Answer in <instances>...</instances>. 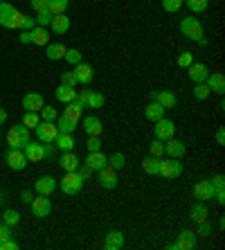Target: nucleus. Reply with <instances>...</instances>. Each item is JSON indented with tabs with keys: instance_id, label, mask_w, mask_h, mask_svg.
<instances>
[{
	"instance_id": "nucleus-1",
	"label": "nucleus",
	"mask_w": 225,
	"mask_h": 250,
	"mask_svg": "<svg viewBox=\"0 0 225 250\" xmlns=\"http://www.w3.org/2000/svg\"><path fill=\"white\" fill-rule=\"evenodd\" d=\"M23 16L25 14H20L14 5H9V2H0V25H2V27H7V29L20 27Z\"/></svg>"
},
{
	"instance_id": "nucleus-2",
	"label": "nucleus",
	"mask_w": 225,
	"mask_h": 250,
	"mask_svg": "<svg viewBox=\"0 0 225 250\" xmlns=\"http://www.w3.org/2000/svg\"><path fill=\"white\" fill-rule=\"evenodd\" d=\"M180 32H183V36H185V39H189V41H198L201 36H205L203 23L198 21V18H194V14L180 21Z\"/></svg>"
},
{
	"instance_id": "nucleus-3",
	"label": "nucleus",
	"mask_w": 225,
	"mask_h": 250,
	"mask_svg": "<svg viewBox=\"0 0 225 250\" xmlns=\"http://www.w3.org/2000/svg\"><path fill=\"white\" fill-rule=\"evenodd\" d=\"M29 140H32L29 138V128L25 124H18V126L7 131V145H9V149H23Z\"/></svg>"
},
{
	"instance_id": "nucleus-4",
	"label": "nucleus",
	"mask_w": 225,
	"mask_h": 250,
	"mask_svg": "<svg viewBox=\"0 0 225 250\" xmlns=\"http://www.w3.org/2000/svg\"><path fill=\"white\" fill-rule=\"evenodd\" d=\"M81 187H83V181L79 178L77 171H65V176L59 181V189L68 196H75V194L81 192Z\"/></svg>"
},
{
	"instance_id": "nucleus-5",
	"label": "nucleus",
	"mask_w": 225,
	"mask_h": 250,
	"mask_svg": "<svg viewBox=\"0 0 225 250\" xmlns=\"http://www.w3.org/2000/svg\"><path fill=\"white\" fill-rule=\"evenodd\" d=\"M183 174V165L178 163V158H167V160H162L160 158V165H158V176L162 178H178Z\"/></svg>"
},
{
	"instance_id": "nucleus-6",
	"label": "nucleus",
	"mask_w": 225,
	"mask_h": 250,
	"mask_svg": "<svg viewBox=\"0 0 225 250\" xmlns=\"http://www.w3.org/2000/svg\"><path fill=\"white\" fill-rule=\"evenodd\" d=\"M34 131H36L39 142H43V145H47V142H52V145H54V140H57V135H59L57 122H45V120H41L39 126H36Z\"/></svg>"
},
{
	"instance_id": "nucleus-7",
	"label": "nucleus",
	"mask_w": 225,
	"mask_h": 250,
	"mask_svg": "<svg viewBox=\"0 0 225 250\" xmlns=\"http://www.w3.org/2000/svg\"><path fill=\"white\" fill-rule=\"evenodd\" d=\"M156 126H153V135H156L160 142H167L169 138H173V133H176V124L171 122V120H167V117H160V120H156Z\"/></svg>"
},
{
	"instance_id": "nucleus-8",
	"label": "nucleus",
	"mask_w": 225,
	"mask_h": 250,
	"mask_svg": "<svg viewBox=\"0 0 225 250\" xmlns=\"http://www.w3.org/2000/svg\"><path fill=\"white\" fill-rule=\"evenodd\" d=\"M5 160H7V167L14 169V171H23L27 167V158H25L23 149H9Z\"/></svg>"
},
{
	"instance_id": "nucleus-9",
	"label": "nucleus",
	"mask_w": 225,
	"mask_h": 250,
	"mask_svg": "<svg viewBox=\"0 0 225 250\" xmlns=\"http://www.w3.org/2000/svg\"><path fill=\"white\" fill-rule=\"evenodd\" d=\"M187 75H189V79L194 83H205L209 70H207V65L201 63V61H191V63L187 65Z\"/></svg>"
},
{
	"instance_id": "nucleus-10",
	"label": "nucleus",
	"mask_w": 225,
	"mask_h": 250,
	"mask_svg": "<svg viewBox=\"0 0 225 250\" xmlns=\"http://www.w3.org/2000/svg\"><path fill=\"white\" fill-rule=\"evenodd\" d=\"M23 153H25V158H27V163H41V160H45L43 142H32V140H29L27 145L23 146Z\"/></svg>"
},
{
	"instance_id": "nucleus-11",
	"label": "nucleus",
	"mask_w": 225,
	"mask_h": 250,
	"mask_svg": "<svg viewBox=\"0 0 225 250\" xmlns=\"http://www.w3.org/2000/svg\"><path fill=\"white\" fill-rule=\"evenodd\" d=\"M97 174H99V185L104 187V189H115L117 187V169L106 165V167L99 169Z\"/></svg>"
},
{
	"instance_id": "nucleus-12",
	"label": "nucleus",
	"mask_w": 225,
	"mask_h": 250,
	"mask_svg": "<svg viewBox=\"0 0 225 250\" xmlns=\"http://www.w3.org/2000/svg\"><path fill=\"white\" fill-rule=\"evenodd\" d=\"M32 212H34V216H39V219H45V216H50V212H52V201L47 196H41L39 198H32Z\"/></svg>"
},
{
	"instance_id": "nucleus-13",
	"label": "nucleus",
	"mask_w": 225,
	"mask_h": 250,
	"mask_svg": "<svg viewBox=\"0 0 225 250\" xmlns=\"http://www.w3.org/2000/svg\"><path fill=\"white\" fill-rule=\"evenodd\" d=\"M34 189L41 196H50V194L57 189V178H52V176H41L39 181L34 183Z\"/></svg>"
},
{
	"instance_id": "nucleus-14",
	"label": "nucleus",
	"mask_w": 225,
	"mask_h": 250,
	"mask_svg": "<svg viewBox=\"0 0 225 250\" xmlns=\"http://www.w3.org/2000/svg\"><path fill=\"white\" fill-rule=\"evenodd\" d=\"M185 151H187V146H185V142L183 140H176V138H169L167 140V145H164V153H167L169 158H183L185 156Z\"/></svg>"
},
{
	"instance_id": "nucleus-15",
	"label": "nucleus",
	"mask_w": 225,
	"mask_h": 250,
	"mask_svg": "<svg viewBox=\"0 0 225 250\" xmlns=\"http://www.w3.org/2000/svg\"><path fill=\"white\" fill-rule=\"evenodd\" d=\"M75 75H77V79H79V83L88 86V83L95 79V70L90 63H83V61H81V63L75 65Z\"/></svg>"
},
{
	"instance_id": "nucleus-16",
	"label": "nucleus",
	"mask_w": 225,
	"mask_h": 250,
	"mask_svg": "<svg viewBox=\"0 0 225 250\" xmlns=\"http://www.w3.org/2000/svg\"><path fill=\"white\" fill-rule=\"evenodd\" d=\"M205 83H207V88L212 90V93H216V95L225 93V77L221 75V72H209L207 79H205Z\"/></svg>"
},
{
	"instance_id": "nucleus-17",
	"label": "nucleus",
	"mask_w": 225,
	"mask_h": 250,
	"mask_svg": "<svg viewBox=\"0 0 225 250\" xmlns=\"http://www.w3.org/2000/svg\"><path fill=\"white\" fill-rule=\"evenodd\" d=\"M86 165L93 169V171H99L102 167H106V165H108V156H106L104 151H90L86 156Z\"/></svg>"
},
{
	"instance_id": "nucleus-18",
	"label": "nucleus",
	"mask_w": 225,
	"mask_h": 250,
	"mask_svg": "<svg viewBox=\"0 0 225 250\" xmlns=\"http://www.w3.org/2000/svg\"><path fill=\"white\" fill-rule=\"evenodd\" d=\"M43 104H45V99H43L41 93H27L23 97V108L25 111H36L39 113L41 108H43Z\"/></svg>"
},
{
	"instance_id": "nucleus-19",
	"label": "nucleus",
	"mask_w": 225,
	"mask_h": 250,
	"mask_svg": "<svg viewBox=\"0 0 225 250\" xmlns=\"http://www.w3.org/2000/svg\"><path fill=\"white\" fill-rule=\"evenodd\" d=\"M194 196L198 198V201H212L214 198V187L209 181H198L196 185H194Z\"/></svg>"
},
{
	"instance_id": "nucleus-20",
	"label": "nucleus",
	"mask_w": 225,
	"mask_h": 250,
	"mask_svg": "<svg viewBox=\"0 0 225 250\" xmlns=\"http://www.w3.org/2000/svg\"><path fill=\"white\" fill-rule=\"evenodd\" d=\"M122 246H124V234H122L120 230H110V232H106V237H104V248L106 250H120Z\"/></svg>"
},
{
	"instance_id": "nucleus-21",
	"label": "nucleus",
	"mask_w": 225,
	"mask_h": 250,
	"mask_svg": "<svg viewBox=\"0 0 225 250\" xmlns=\"http://www.w3.org/2000/svg\"><path fill=\"white\" fill-rule=\"evenodd\" d=\"M83 131H86L88 135H102L104 133V124H102V120L95 115H88L86 120H83Z\"/></svg>"
},
{
	"instance_id": "nucleus-22",
	"label": "nucleus",
	"mask_w": 225,
	"mask_h": 250,
	"mask_svg": "<svg viewBox=\"0 0 225 250\" xmlns=\"http://www.w3.org/2000/svg\"><path fill=\"white\" fill-rule=\"evenodd\" d=\"M54 95H57V99L61 102V104H70V102H75L77 99V90L72 86H65V83H59V88L54 90Z\"/></svg>"
},
{
	"instance_id": "nucleus-23",
	"label": "nucleus",
	"mask_w": 225,
	"mask_h": 250,
	"mask_svg": "<svg viewBox=\"0 0 225 250\" xmlns=\"http://www.w3.org/2000/svg\"><path fill=\"white\" fill-rule=\"evenodd\" d=\"M50 29H52L54 34H65L70 29V18L65 14H59V16H52L50 21Z\"/></svg>"
},
{
	"instance_id": "nucleus-24",
	"label": "nucleus",
	"mask_w": 225,
	"mask_h": 250,
	"mask_svg": "<svg viewBox=\"0 0 225 250\" xmlns=\"http://www.w3.org/2000/svg\"><path fill=\"white\" fill-rule=\"evenodd\" d=\"M207 205H205V201H198V203H194L191 205V209H189V219L194 223H201V221H205L207 219Z\"/></svg>"
},
{
	"instance_id": "nucleus-25",
	"label": "nucleus",
	"mask_w": 225,
	"mask_h": 250,
	"mask_svg": "<svg viewBox=\"0 0 225 250\" xmlns=\"http://www.w3.org/2000/svg\"><path fill=\"white\" fill-rule=\"evenodd\" d=\"M61 167H63V171H77V167H79V158H77L75 151H63V156H61Z\"/></svg>"
},
{
	"instance_id": "nucleus-26",
	"label": "nucleus",
	"mask_w": 225,
	"mask_h": 250,
	"mask_svg": "<svg viewBox=\"0 0 225 250\" xmlns=\"http://www.w3.org/2000/svg\"><path fill=\"white\" fill-rule=\"evenodd\" d=\"M81 113H83V108H81L77 102H70V104H65V111L61 113V115H63L65 120H70V122H77V124H79Z\"/></svg>"
},
{
	"instance_id": "nucleus-27",
	"label": "nucleus",
	"mask_w": 225,
	"mask_h": 250,
	"mask_svg": "<svg viewBox=\"0 0 225 250\" xmlns=\"http://www.w3.org/2000/svg\"><path fill=\"white\" fill-rule=\"evenodd\" d=\"M54 145L61 149V151H75V138H72V133H59L57 140H54Z\"/></svg>"
},
{
	"instance_id": "nucleus-28",
	"label": "nucleus",
	"mask_w": 225,
	"mask_h": 250,
	"mask_svg": "<svg viewBox=\"0 0 225 250\" xmlns=\"http://www.w3.org/2000/svg\"><path fill=\"white\" fill-rule=\"evenodd\" d=\"M65 50H68V47L63 45V43H47V59H50V61H61V59H63V54H65Z\"/></svg>"
},
{
	"instance_id": "nucleus-29",
	"label": "nucleus",
	"mask_w": 225,
	"mask_h": 250,
	"mask_svg": "<svg viewBox=\"0 0 225 250\" xmlns=\"http://www.w3.org/2000/svg\"><path fill=\"white\" fill-rule=\"evenodd\" d=\"M156 102L167 111V108H173V106H176V95H173L171 90H160V93L156 95Z\"/></svg>"
},
{
	"instance_id": "nucleus-30",
	"label": "nucleus",
	"mask_w": 225,
	"mask_h": 250,
	"mask_svg": "<svg viewBox=\"0 0 225 250\" xmlns=\"http://www.w3.org/2000/svg\"><path fill=\"white\" fill-rule=\"evenodd\" d=\"M144 117L149 120V122H156V120L164 117V108H162L158 102H151V104L144 108Z\"/></svg>"
},
{
	"instance_id": "nucleus-31",
	"label": "nucleus",
	"mask_w": 225,
	"mask_h": 250,
	"mask_svg": "<svg viewBox=\"0 0 225 250\" xmlns=\"http://www.w3.org/2000/svg\"><path fill=\"white\" fill-rule=\"evenodd\" d=\"M32 43H34V45H47V43H50V34H47V29L41 27V25L32 29Z\"/></svg>"
},
{
	"instance_id": "nucleus-32",
	"label": "nucleus",
	"mask_w": 225,
	"mask_h": 250,
	"mask_svg": "<svg viewBox=\"0 0 225 250\" xmlns=\"http://www.w3.org/2000/svg\"><path fill=\"white\" fill-rule=\"evenodd\" d=\"M183 5H187L191 14H203L209 7V0H183Z\"/></svg>"
},
{
	"instance_id": "nucleus-33",
	"label": "nucleus",
	"mask_w": 225,
	"mask_h": 250,
	"mask_svg": "<svg viewBox=\"0 0 225 250\" xmlns=\"http://www.w3.org/2000/svg\"><path fill=\"white\" fill-rule=\"evenodd\" d=\"M158 165H160V158H156V156H146L142 160V169L149 176H158Z\"/></svg>"
},
{
	"instance_id": "nucleus-34",
	"label": "nucleus",
	"mask_w": 225,
	"mask_h": 250,
	"mask_svg": "<svg viewBox=\"0 0 225 250\" xmlns=\"http://www.w3.org/2000/svg\"><path fill=\"white\" fill-rule=\"evenodd\" d=\"M68 5H70V0H50L47 9H50V14H52V16H59V14H65Z\"/></svg>"
},
{
	"instance_id": "nucleus-35",
	"label": "nucleus",
	"mask_w": 225,
	"mask_h": 250,
	"mask_svg": "<svg viewBox=\"0 0 225 250\" xmlns=\"http://www.w3.org/2000/svg\"><path fill=\"white\" fill-rule=\"evenodd\" d=\"M57 128H59V133H75L77 122H70V120H65L63 115H59L57 117Z\"/></svg>"
},
{
	"instance_id": "nucleus-36",
	"label": "nucleus",
	"mask_w": 225,
	"mask_h": 250,
	"mask_svg": "<svg viewBox=\"0 0 225 250\" xmlns=\"http://www.w3.org/2000/svg\"><path fill=\"white\" fill-rule=\"evenodd\" d=\"M39 122H41V115L36 111H25V115H23V124L27 128H36L39 126Z\"/></svg>"
},
{
	"instance_id": "nucleus-37",
	"label": "nucleus",
	"mask_w": 225,
	"mask_h": 250,
	"mask_svg": "<svg viewBox=\"0 0 225 250\" xmlns=\"http://www.w3.org/2000/svg\"><path fill=\"white\" fill-rule=\"evenodd\" d=\"M18 221H20V214H18L16 209H5V214H2V223L9 228L18 226Z\"/></svg>"
},
{
	"instance_id": "nucleus-38",
	"label": "nucleus",
	"mask_w": 225,
	"mask_h": 250,
	"mask_svg": "<svg viewBox=\"0 0 225 250\" xmlns=\"http://www.w3.org/2000/svg\"><path fill=\"white\" fill-rule=\"evenodd\" d=\"M39 115H41V120H45V122H57L59 113H57V108H52V106H45V104H43V108L39 111Z\"/></svg>"
},
{
	"instance_id": "nucleus-39",
	"label": "nucleus",
	"mask_w": 225,
	"mask_h": 250,
	"mask_svg": "<svg viewBox=\"0 0 225 250\" xmlns=\"http://www.w3.org/2000/svg\"><path fill=\"white\" fill-rule=\"evenodd\" d=\"M63 59L68 61L70 65H77V63H81V52L77 50V47H68L65 54H63Z\"/></svg>"
},
{
	"instance_id": "nucleus-40",
	"label": "nucleus",
	"mask_w": 225,
	"mask_h": 250,
	"mask_svg": "<svg viewBox=\"0 0 225 250\" xmlns=\"http://www.w3.org/2000/svg\"><path fill=\"white\" fill-rule=\"evenodd\" d=\"M209 95H212V90L207 88V83H194V97L196 99H207Z\"/></svg>"
},
{
	"instance_id": "nucleus-41",
	"label": "nucleus",
	"mask_w": 225,
	"mask_h": 250,
	"mask_svg": "<svg viewBox=\"0 0 225 250\" xmlns=\"http://www.w3.org/2000/svg\"><path fill=\"white\" fill-rule=\"evenodd\" d=\"M108 165L113 169H124V165H126V156H124V153H113V156H108Z\"/></svg>"
},
{
	"instance_id": "nucleus-42",
	"label": "nucleus",
	"mask_w": 225,
	"mask_h": 250,
	"mask_svg": "<svg viewBox=\"0 0 225 250\" xmlns=\"http://www.w3.org/2000/svg\"><path fill=\"white\" fill-rule=\"evenodd\" d=\"M169 248H171V250H194V248H196V244H191V241H185V239L176 237V241H173V244H169Z\"/></svg>"
},
{
	"instance_id": "nucleus-43",
	"label": "nucleus",
	"mask_w": 225,
	"mask_h": 250,
	"mask_svg": "<svg viewBox=\"0 0 225 250\" xmlns=\"http://www.w3.org/2000/svg\"><path fill=\"white\" fill-rule=\"evenodd\" d=\"M149 149H151L149 156H156V158H162V156H164V142H160L158 138H153V142H151Z\"/></svg>"
},
{
	"instance_id": "nucleus-44",
	"label": "nucleus",
	"mask_w": 225,
	"mask_h": 250,
	"mask_svg": "<svg viewBox=\"0 0 225 250\" xmlns=\"http://www.w3.org/2000/svg\"><path fill=\"white\" fill-rule=\"evenodd\" d=\"M183 7V0H162V9L169 14H176Z\"/></svg>"
},
{
	"instance_id": "nucleus-45",
	"label": "nucleus",
	"mask_w": 225,
	"mask_h": 250,
	"mask_svg": "<svg viewBox=\"0 0 225 250\" xmlns=\"http://www.w3.org/2000/svg\"><path fill=\"white\" fill-rule=\"evenodd\" d=\"M50 21H52V14H50V9L36 12V25H41V27H45V25H50Z\"/></svg>"
},
{
	"instance_id": "nucleus-46",
	"label": "nucleus",
	"mask_w": 225,
	"mask_h": 250,
	"mask_svg": "<svg viewBox=\"0 0 225 250\" xmlns=\"http://www.w3.org/2000/svg\"><path fill=\"white\" fill-rule=\"evenodd\" d=\"M61 83H65V86H79V79H77V75H75V70L72 72H61Z\"/></svg>"
},
{
	"instance_id": "nucleus-47",
	"label": "nucleus",
	"mask_w": 225,
	"mask_h": 250,
	"mask_svg": "<svg viewBox=\"0 0 225 250\" xmlns=\"http://www.w3.org/2000/svg\"><path fill=\"white\" fill-rule=\"evenodd\" d=\"M196 230H189V228H183L178 232V239H185V241H191V244H196Z\"/></svg>"
},
{
	"instance_id": "nucleus-48",
	"label": "nucleus",
	"mask_w": 225,
	"mask_h": 250,
	"mask_svg": "<svg viewBox=\"0 0 225 250\" xmlns=\"http://www.w3.org/2000/svg\"><path fill=\"white\" fill-rule=\"evenodd\" d=\"M86 146H88V151H102V140H99V135H90Z\"/></svg>"
},
{
	"instance_id": "nucleus-49",
	"label": "nucleus",
	"mask_w": 225,
	"mask_h": 250,
	"mask_svg": "<svg viewBox=\"0 0 225 250\" xmlns=\"http://www.w3.org/2000/svg\"><path fill=\"white\" fill-rule=\"evenodd\" d=\"M209 183H212L214 192H223V187H225V176H223V174H216Z\"/></svg>"
},
{
	"instance_id": "nucleus-50",
	"label": "nucleus",
	"mask_w": 225,
	"mask_h": 250,
	"mask_svg": "<svg viewBox=\"0 0 225 250\" xmlns=\"http://www.w3.org/2000/svg\"><path fill=\"white\" fill-rule=\"evenodd\" d=\"M196 234H201V237H209V234H212V223H209L207 219H205V221H201V223H198Z\"/></svg>"
},
{
	"instance_id": "nucleus-51",
	"label": "nucleus",
	"mask_w": 225,
	"mask_h": 250,
	"mask_svg": "<svg viewBox=\"0 0 225 250\" xmlns=\"http://www.w3.org/2000/svg\"><path fill=\"white\" fill-rule=\"evenodd\" d=\"M191 61H194V54H191V52H183L178 57V65H180V68H187Z\"/></svg>"
},
{
	"instance_id": "nucleus-52",
	"label": "nucleus",
	"mask_w": 225,
	"mask_h": 250,
	"mask_svg": "<svg viewBox=\"0 0 225 250\" xmlns=\"http://www.w3.org/2000/svg\"><path fill=\"white\" fill-rule=\"evenodd\" d=\"M32 2V9L34 12H43V9H47V5H50V0H29Z\"/></svg>"
},
{
	"instance_id": "nucleus-53",
	"label": "nucleus",
	"mask_w": 225,
	"mask_h": 250,
	"mask_svg": "<svg viewBox=\"0 0 225 250\" xmlns=\"http://www.w3.org/2000/svg\"><path fill=\"white\" fill-rule=\"evenodd\" d=\"M77 174H79L81 181H88V178L93 176V169L88 167V165H86V167H77Z\"/></svg>"
},
{
	"instance_id": "nucleus-54",
	"label": "nucleus",
	"mask_w": 225,
	"mask_h": 250,
	"mask_svg": "<svg viewBox=\"0 0 225 250\" xmlns=\"http://www.w3.org/2000/svg\"><path fill=\"white\" fill-rule=\"evenodd\" d=\"M0 250H18V244L9 237V239H5V241H0Z\"/></svg>"
},
{
	"instance_id": "nucleus-55",
	"label": "nucleus",
	"mask_w": 225,
	"mask_h": 250,
	"mask_svg": "<svg viewBox=\"0 0 225 250\" xmlns=\"http://www.w3.org/2000/svg\"><path fill=\"white\" fill-rule=\"evenodd\" d=\"M34 27H36V18H32V16H23L20 29H34Z\"/></svg>"
},
{
	"instance_id": "nucleus-56",
	"label": "nucleus",
	"mask_w": 225,
	"mask_h": 250,
	"mask_svg": "<svg viewBox=\"0 0 225 250\" xmlns=\"http://www.w3.org/2000/svg\"><path fill=\"white\" fill-rule=\"evenodd\" d=\"M9 237H12V228L2 223V226H0V241H5V239H9Z\"/></svg>"
},
{
	"instance_id": "nucleus-57",
	"label": "nucleus",
	"mask_w": 225,
	"mask_h": 250,
	"mask_svg": "<svg viewBox=\"0 0 225 250\" xmlns=\"http://www.w3.org/2000/svg\"><path fill=\"white\" fill-rule=\"evenodd\" d=\"M216 145L225 146V128L223 126H219V131H216Z\"/></svg>"
},
{
	"instance_id": "nucleus-58",
	"label": "nucleus",
	"mask_w": 225,
	"mask_h": 250,
	"mask_svg": "<svg viewBox=\"0 0 225 250\" xmlns=\"http://www.w3.org/2000/svg\"><path fill=\"white\" fill-rule=\"evenodd\" d=\"M18 39H20V43H32V29H23V34Z\"/></svg>"
},
{
	"instance_id": "nucleus-59",
	"label": "nucleus",
	"mask_w": 225,
	"mask_h": 250,
	"mask_svg": "<svg viewBox=\"0 0 225 250\" xmlns=\"http://www.w3.org/2000/svg\"><path fill=\"white\" fill-rule=\"evenodd\" d=\"M32 198H34V196H32V192H23V194H20V201H23V203H32Z\"/></svg>"
},
{
	"instance_id": "nucleus-60",
	"label": "nucleus",
	"mask_w": 225,
	"mask_h": 250,
	"mask_svg": "<svg viewBox=\"0 0 225 250\" xmlns=\"http://www.w3.org/2000/svg\"><path fill=\"white\" fill-rule=\"evenodd\" d=\"M5 122H7V111L5 108H0V126H2Z\"/></svg>"
},
{
	"instance_id": "nucleus-61",
	"label": "nucleus",
	"mask_w": 225,
	"mask_h": 250,
	"mask_svg": "<svg viewBox=\"0 0 225 250\" xmlns=\"http://www.w3.org/2000/svg\"><path fill=\"white\" fill-rule=\"evenodd\" d=\"M196 43H198V45H201V47H207V45H209V41H207V39H205V36H201V39H198Z\"/></svg>"
},
{
	"instance_id": "nucleus-62",
	"label": "nucleus",
	"mask_w": 225,
	"mask_h": 250,
	"mask_svg": "<svg viewBox=\"0 0 225 250\" xmlns=\"http://www.w3.org/2000/svg\"><path fill=\"white\" fill-rule=\"evenodd\" d=\"M0 226H2V219H0Z\"/></svg>"
},
{
	"instance_id": "nucleus-63",
	"label": "nucleus",
	"mask_w": 225,
	"mask_h": 250,
	"mask_svg": "<svg viewBox=\"0 0 225 250\" xmlns=\"http://www.w3.org/2000/svg\"><path fill=\"white\" fill-rule=\"evenodd\" d=\"M0 2H2V0H0Z\"/></svg>"
}]
</instances>
